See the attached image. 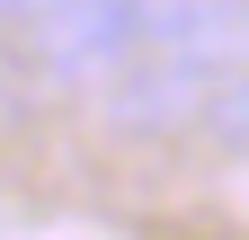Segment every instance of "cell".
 I'll use <instances>...</instances> for the list:
<instances>
[{
	"label": "cell",
	"instance_id": "3957f363",
	"mask_svg": "<svg viewBox=\"0 0 249 240\" xmlns=\"http://www.w3.org/2000/svg\"><path fill=\"white\" fill-rule=\"evenodd\" d=\"M196 125L223 142V152H240V160H249V63H231L223 80H213V98H205Z\"/></svg>",
	"mask_w": 249,
	"mask_h": 240
},
{
	"label": "cell",
	"instance_id": "7a4b0ae2",
	"mask_svg": "<svg viewBox=\"0 0 249 240\" xmlns=\"http://www.w3.org/2000/svg\"><path fill=\"white\" fill-rule=\"evenodd\" d=\"M223 71H231L223 53L178 45V36H151L142 53H124V63L107 71V116L124 134H169V125H187V116H205V98H213Z\"/></svg>",
	"mask_w": 249,
	"mask_h": 240
},
{
	"label": "cell",
	"instance_id": "6da1fadb",
	"mask_svg": "<svg viewBox=\"0 0 249 240\" xmlns=\"http://www.w3.org/2000/svg\"><path fill=\"white\" fill-rule=\"evenodd\" d=\"M151 27H160V0H53L45 18H27V53L45 80L80 89V80H107L124 53H142Z\"/></svg>",
	"mask_w": 249,
	"mask_h": 240
},
{
	"label": "cell",
	"instance_id": "277c9868",
	"mask_svg": "<svg viewBox=\"0 0 249 240\" xmlns=\"http://www.w3.org/2000/svg\"><path fill=\"white\" fill-rule=\"evenodd\" d=\"M53 0H0V18H45Z\"/></svg>",
	"mask_w": 249,
	"mask_h": 240
}]
</instances>
